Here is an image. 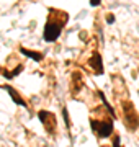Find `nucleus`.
<instances>
[{"label":"nucleus","mask_w":139,"mask_h":147,"mask_svg":"<svg viewBox=\"0 0 139 147\" xmlns=\"http://www.w3.org/2000/svg\"><path fill=\"white\" fill-rule=\"evenodd\" d=\"M56 13L54 10L49 11V18L46 21V26H44V41L48 42H54L61 36V31H62V26L67 23V13L64 11H57V18H56Z\"/></svg>","instance_id":"obj_1"},{"label":"nucleus","mask_w":139,"mask_h":147,"mask_svg":"<svg viewBox=\"0 0 139 147\" xmlns=\"http://www.w3.org/2000/svg\"><path fill=\"white\" fill-rule=\"evenodd\" d=\"M90 124H92V129L98 134V137L111 136V132H113V123H111V119H105V121L92 119Z\"/></svg>","instance_id":"obj_2"},{"label":"nucleus","mask_w":139,"mask_h":147,"mask_svg":"<svg viewBox=\"0 0 139 147\" xmlns=\"http://www.w3.org/2000/svg\"><path fill=\"white\" fill-rule=\"evenodd\" d=\"M38 118H39V121L44 124V127H46V131L51 132L53 134L54 131H56V118H54L53 113H49V111H39L38 113Z\"/></svg>","instance_id":"obj_3"},{"label":"nucleus","mask_w":139,"mask_h":147,"mask_svg":"<svg viewBox=\"0 0 139 147\" xmlns=\"http://www.w3.org/2000/svg\"><path fill=\"white\" fill-rule=\"evenodd\" d=\"M88 65L92 67V70H93V74H96V75H100V74H103V62H102V57H100V54H93L90 57V61H88Z\"/></svg>","instance_id":"obj_4"},{"label":"nucleus","mask_w":139,"mask_h":147,"mask_svg":"<svg viewBox=\"0 0 139 147\" xmlns=\"http://www.w3.org/2000/svg\"><path fill=\"white\" fill-rule=\"evenodd\" d=\"M7 90H8V93L11 95V100L15 101L16 105H20V106H26V101L23 100L22 96H20L18 93H16V92H15L13 88H11V87H7Z\"/></svg>","instance_id":"obj_5"},{"label":"nucleus","mask_w":139,"mask_h":147,"mask_svg":"<svg viewBox=\"0 0 139 147\" xmlns=\"http://www.w3.org/2000/svg\"><path fill=\"white\" fill-rule=\"evenodd\" d=\"M22 51V54H25V56H28L30 59H33V61H41L43 59V54L41 53H34V51H30V49H20Z\"/></svg>","instance_id":"obj_6"},{"label":"nucleus","mask_w":139,"mask_h":147,"mask_svg":"<svg viewBox=\"0 0 139 147\" xmlns=\"http://www.w3.org/2000/svg\"><path fill=\"white\" fill-rule=\"evenodd\" d=\"M113 147H121L119 146V136L115 134V139H113Z\"/></svg>","instance_id":"obj_7"},{"label":"nucleus","mask_w":139,"mask_h":147,"mask_svg":"<svg viewBox=\"0 0 139 147\" xmlns=\"http://www.w3.org/2000/svg\"><path fill=\"white\" fill-rule=\"evenodd\" d=\"M100 2H102V0H90V5L96 7V5H100Z\"/></svg>","instance_id":"obj_8"},{"label":"nucleus","mask_w":139,"mask_h":147,"mask_svg":"<svg viewBox=\"0 0 139 147\" xmlns=\"http://www.w3.org/2000/svg\"><path fill=\"white\" fill-rule=\"evenodd\" d=\"M113 20H115V18H113V15H108V16H107V21H108V23H113Z\"/></svg>","instance_id":"obj_9"}]
</instances>
